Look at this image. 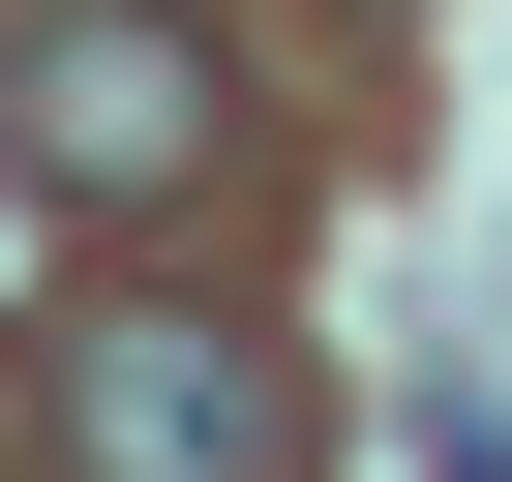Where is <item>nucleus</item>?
<instances>
[{
  "mask_svg": "<svg viewBox=\"0 0 512 482\" xmlns=\"http://www.w3.org/2000/svg\"><path fill=\"white\" fill-rule=\"evenodd\" d=\"M211 121H241V91H211L181 0H61V31L0 61V151H31L61 211H181V181H211Z\"/></svg>",
  "mask_w": 512,
  "mask_h": 482,
  "instance_id": "1",
  "label": "nucleus"
},
{
  "mask_svg": "<svg viewBox=\"0 0 512 482\" xmlns=\"http://www.w3.org/2000/svg\"><path fill=\"white\" fill-rule=\"evenodd\" d=\"M61 452H91V482H272L302 392L241 362V332H181V302H91V332H61Z\"/></svg>",
  "mask_w": 512,
  "mask_h": 482,
  "instance_id": "2",
  "label": "nucleus"
}]
</instances>
